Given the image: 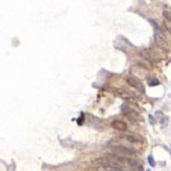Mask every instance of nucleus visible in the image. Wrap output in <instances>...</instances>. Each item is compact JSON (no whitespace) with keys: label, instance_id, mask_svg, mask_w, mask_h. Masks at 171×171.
Instances as JSON below:
<instances>
[{"label":"nucleus","instance_id":"nucleus-6","mask_svg":"<svg viewBox=\"0 0 171 171\" xmlns=\"http://www.w3.org/2000/svg\"><path fill=\"white\" fill-rule=\"evenodd\" d=\"M110 126L114 129L121 131V132H124V131L128 130V124L123 121H121V120H114L111 122Z\"/></svg>","mask_w":171,"mask_h":171},{"label":"nucleus","instance_id":"nucleus-4","mask_svg":"<svg viewBox=\"0 0 171 171\" xmlns=\"http://www.w3.org/2000/svg\"><path fill=\"white\" fill-rule=\"evenodd\" d=\"M111 150L118 155H134L135 151L124 146H115L111 147Z\"/></svg>","mask_w":171,"mask_h":171},{"label":"nucleus","instance_id":"nucleus-12","mask_svg":"<svg viewBox=\"0 0 171 171\" xmlns=\"http://www.w3.org/2000/svg\"><path fill=\"white\" fill-rule=\"evenodd\" d=\"M164 16L166 17V18L168 19V22H171V13L170 12H167V11H164Z\"/></svg>","mask_w":171,"mask_h":171},{"label":"nucleus","instance_id":"nucleus-11","mask_svg":"<svg viewBox=\"0 0 171 171\" xmlns=\"http://www.w3.org/2000/svg\"><path fill=\"white\" fill-rule=\"evenodd\" d=\"M148 163H149V164L152 166V167H154L155 166V161H154V158H152V156L150 155L148 157Z\"/></svg>","mask_w":171,"mask_h":171},{"label":"nucleus","instance_id":"nucleus-9","mask_svg":"<svg viewBox=\"0 0 171 171\" xmlns=\"http://www.w3.org/2000/svg\"><path fill=\"white\" fill-rule=\"evenodd\" d=\"M126 140L129 141V142L134 143V142H140L141 141V138L139 136H136V135H128V136H126Z\"/></svg>","mask_w":171,"mask_h":171},{"label":"nucleus","instance_id":"nucleus-3","mask_svg":"<svg viewBox=\"0 0 171 171\" xmlns=\"http://www.w3.org/2000/svg\"><path fill=\"white\" fill-rule=\"evenodd\" d=\"M126 81L128 83L129 86L133 87L134 88H135L136 90H138L141 94H144L145 93V87L144 85L142 84V82L136 77H134V76H128L126 79Z\"/></svg>","mask_w":171,"mask_h":171},{"label":"nucleus","instance_id":"nucleus-2","mask_svg":"<svg viewBox=\"0 0 171 171\" xmlns=\"http://www.w3.org/2000/svg\"><path fill=\"white\" fill-rule=\"evenodd\" d=\"M121 110L123 112V114H124L128 118H129L131 121H143V117L141 116V115L138 113L137 111H135L134 110L131 109L128 106H122V108H121Z\"/></svg>","mask_w":171,"mask_h":171},{"label":"nucleus","instance_id":"nucleus-13","mask_svg":"<svg viewBox=\"0 0 171 171\" xmlns=\"http://www.w3.org/2000/svg\"><path fill=\"white\" fill-rule=\"evenodd\" d=\"M164 23H165V26H166V28H167V29H168V31L171 34V22H165Z\"/></svg>","mask_w":171,"mask_h":171},{"label":"nucleus","instance_id":"nucleus-5","mask_svg":"<svg viewBox=\"0 0 171 171\" xmlns=\"http://www.w3.org/2000/svg\"><path fill=\"white\" fill-rule=\"evenodd\" d=\"M155 43L160 49H162L163 51H168L167 41L161 36V34H158V33L155 34Z\"/></svg>","mask_w":171,"mask_h":171},{"label":"nucleus","instance_id":"nucleus-1","mask_svg":"<svg viewBox=\"0 0 171 171\" xmlns=\"http://www.w3.org/2000/svg\"><path fill=\"white\" fill-rule=\"evenodd\" d=\"M94 163L100 164L102 166H109L113 168H128L137 170L140 168V164L134 160V159L128 158L127 157H122L120 155H115V154H110V155L106 156L105 158H101L95 160Z\"/></svg>","mask_w":171,"mask_h":171},{"label":"nucleus","instance_id":"nucleus-14","mask_svg":"<svg viewBox=\"0 0 171 171\" xmlns=\"http://www.w3.org/2000/svg\"><path fill=\"white\" fill-rule=\"evenodd\" d=\"M147 171H150V170H147Z\"/></svg>","mask_w":171,"mask_h":171},{"label":"nucleus","instance_id":"nucleus-10","mask_svg":"<svg viewBox=\"0 0 171 171\" xmlns=\"http://www.w3.org/2000/svg\"><path fill=\"white\" fill-rule=\"evenodd\" d=\"M148 84L151 87H154V86H157V85L159 84V81L156 78H151L149 81H148Z\"/></svg>","mask_w":171,"mask_h":171},{"label":"nucleus","instance_id":"nucleus-7","mask_svg":"<svg viewBox=\"0 0 171 171\" xmlns=\"http://www.w3.org/2000/svg\"><path fill=\"white\" fill-rule=\"evenodd\" d=\"M89 170L91 171H124L123 169L120 168H113V167H109V166H103L102 168H90Z\"/></svg>","mask_w":171,"mask_h":171},{"label":"nucleus","instance_id":"nucleus-8","mask_svg":"<svg viewBox=\"0 0 171 171\" xmlns=\"http://www.w3.org/2000/svg\"><path fill=\"white\" fill-rule=\"evenodd\" d=\"M116 94H118V96H120L122 99H132V97L126 92V91L122 90V89H116Z\"/></svg>","mask_w":171,"mask_h":171}]
</instances>
